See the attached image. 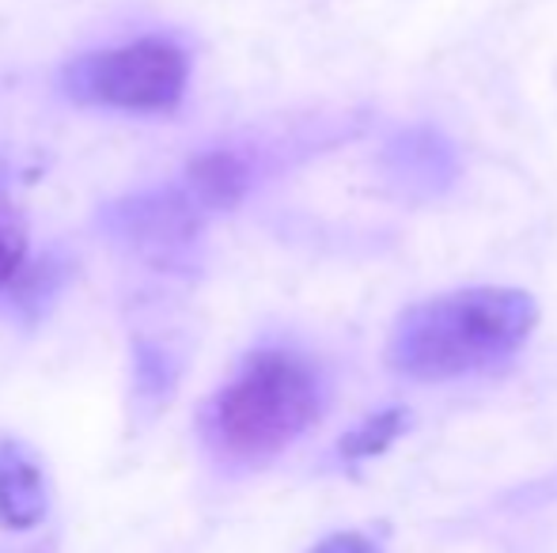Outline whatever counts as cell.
Here are the masks:
<instances>
[{"label": "cell", "instance_id": "obj_1", "mask_svg": "<svg viewBox=\"0 0 557 553\" xmlns=\"http://www.w3.org/2000/svg\"><path fill=\"white\" fill-rule=\"evenodd\" d=\"M539 323L520 288H462L425 300L398 318L387 361L410 379H459L508 361Z\"/></svg>", "mask_w": 557, "mask_h": 553}, {"label": "cell", "instance_id": "obj_2", "mask_svg": "<svg viewBox=\"0 0 557 553\" xmlns=\"http://www.w3.org/2000/svg\"><path fill=\"white\" fill-rule=\"evenodd\" d=\"M323 410V387L311 364L285 349L247 356L235 379L209 402L206 436L235 466H258L296 443Z\"/></svg>", "mask_w": 557, "mask_h": 553}, {"label": "cell", "instance_id": "obj_3", "mask_svg": "<svg viewBox=\"0 0 557 553\" xmlns=\"http://www.w3.org/2000/svg\"><path fill=\"white\" fill-rule=\"evenodd\" d=\"M190 58L171 38H133L125 46L84 53L61 73V91L73 103L103 111H171L186 96Z\"/></svg>", "mask_w": 557, "mask_h": 553}, {"label": "cell", "instance_id": "obj_4", "mask_svg": "<svg viewBox=\"0 0 557 553\" xmlns=\"http://www.w3.org/2000/svg\"><path fill=\"white\" fill-rule=\"evenodd\" d=\"M201 216L206 213L178 186V190H152L122 198L117 205L107 209V228H111V236L133 247H171L190 236Z\"/></svg>", "mask_w": 557, "mask_h": 553}, {"label": "cell", "instance_id": "obj_5", "mask_svg": "<svg viewBox=\"0 0 557 553\" xmlns=\"http://www.w3.org/2000/svg\"><path fill=\"white\" fill-rule=\"evenodd\" d=\"M46 516V481L27 448L0 440V524L30 531Z\"/></svg>", "mask_w": 557, "mask_h": 553}, {"label": "cell", "instance_id": "obj_6", "mask_svg": "<svg viewBox=\"0 0 557 553\" xmlns=\"http://www.w3.org/2000/svg\"><path fill=\"white\" fill-rule=\"evenodd\" d=\"M250 186V167L243 155L235 152H209L201 160L190 163L186 171V198L201 209V213H216V209H227L247 193Z\"/></svg>", "mask_w": 557, "mask_h": 553}, {"label": "cell", "instance_id": "obj_7", "mask_svg": "<svg viewBox=\"0 0 557 553\" xmlns=\"http://www.w3.org/2000/svg\"><path fill=\"white\" fill-rule=\"evenodd\" d=\"M403 425H406V414H398V410H387V414L368 417L364 425L352 428V432L342 440V455L345 458H372V455H380V451L387 448V443L395 440L398 432H403Z\"/></svg>", "mask_w": 557, "mask_h": 553}, {"label": "cell", "instance_id": "obj_8", "mask_svg": "<svg viewBox=\"0 0 557 553\" xmlns=\"http://www.w3.org/2000/svg\"><path fill=\"white\" fill-rule=\"evenodd\" d=\"M23 269V231L0 216V288Z\"/></svg>", "mask_w": 557, "mask_h": 553}, {"label": "cell", "instance_id": "obj_9", "mask_svg": "<svg viewBox=\"0 0 557 553\" xmlns=\"http://www.w3.org/2000/svg\"><path fill=\"white\" fill-rule=\"evenodd\" d=\"M311 553H380V550H375L372 542L364 539V535L342 531V535H331V539H323Z\"/></svg>", "mask_w": 557, "mask_h": 553}]
</instances>
